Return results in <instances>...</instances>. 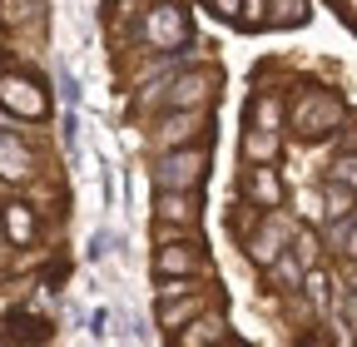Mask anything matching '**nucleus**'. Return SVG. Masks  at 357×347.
<instances>
[{
	"label": "nucleus",
	"instance_id": "1",
	"mask_svg": "<svg viewBox=\"0 0 357 347\" xmlns=\"http://www.w3.org/2000/svg\"><path fill=\"white\" fill-rule=\"evenodd\" d=\"M0 105H6L15 119H45L50 114V95H45L30 75H15V70L0 75Z\"/></svg>",
	"mask_w": 357,
	"mask_h": 347
},
{
	"label": "nucleus",
	"instance_id": "2",
	"mask_svg": "<svg viewBox=\"0 0 357 347\" xmlns=\"http://www.w3.org/2000/svg\"><path fill=\"white\" fill-rule=\"evenodd\" d=\"M293 124L303 129L307 139L328 134V129L337 124V95H328V90H307V95L293 105Z\"/></svg>",
	"mask_w": 357,
	"mask_h": 347
},
{
	"label": "nucleus",
	"instance_id": "3",
	"mask_svg": "<svg viewBox=\"0 0 357 347\" xmlns=\"http://www.w3.org/2000/svg\"><path fill=\"white\" fill-rule=\"evenodd\" d=\"M204 164H208V154H204V149L169 154V159L159 164V189H194V184L204 179Z\"/></svg>",
	"mask_w": 357,
	"mask_h": 347
},
{
	"label": "nucleus",
	"instance_id": "4",
	"mask_svg": "<svg viewBox=\"0 0 357 347\" xmlns=\"http://www.w3.org/2000/svg\"><path fill=\"white\" fill-rule=\"evenodd\" d=\"M144 40L149 45H174V40H184V10L178 6H154L149 20H144Z\"/></svg>",
	"mask_w": 357,
	"mask_h": 347
},
{
	"label": "nucleus",
	"instance_id": "5",
	"mask_svg": "<svg viewBox=\"0 0 357 347\" xmlns=\"http://www.w3.org/2000/svg\"><path fill=\"white\" fill-rule=\"evenodd\" d=\"M30 169H35V154L25 149V139L0 129V179H30Z\"/></svg>",
	"mask_w": 357,
	"mask_h": 347
},
{
	"label": "nucleus",
	"instance_id": "6",
	"mask_svg": "<svg viewBox=\"0 0 357 347\" xmlns=\"http://www.w3.org/2000/svg\"><path fill=\"white\" fill-rule=\"evenodd\" d=\"M6 233H10L20 248L35 238V213H30L25 203H10V208H6Z\"/></svg>",
	"mask_w": 357,
	"mask_h": 347
},
{
	"label": "nucleus",
	"instance_id": "7",
	"mask_svg": "<svg viewBox=\"0 0 357 347\" xmlns=\"http://www.w3.org/2000/svg\"><path fill=\"white\" fill-rule=\"evenodd\" d=\"M248 194H253V199H258L263 208H278V199H283L278 179H273L268 169H253V174H248Z\"/></svg>",
	"mask_w": 357,
	"mask_h": 347
},
{
	"label": "nucleus",
	"instance_id": "8",
	"mask_svg": "<svg viewBox=\"0 0 357 347\" xmlns=\"http://www.w3.org/2000/svg\"><path fill=\"white\" fill-rule=\"evenodd\" d=\"M283 233H288L283 224H268V229H263V233H258V238L248 243L253 263H273V258H278V243H283Z\"/></svg>",
	"mask_w": 357,
	"mask_h": 347
},
{
	"label": "nucleus",
	"instance_id": "9",
	"mask_svg": "<svg viewBox=\"0 0 357 347\" xmlns=\"http://www.w3.org/2000/svg\"><path fill=\"white\" fill-rule=\"evenodd\" d=\"M154 268H159V273H194V268H199V258L184 253V248H159Z\"/></svg>",
	"mask_w": 357,
	"mask_h": 347
},
{
	"label": "nucleus",
	"instance_id": "10",
	"mask_svg": "<svg viewBox=\"0 0 357 347\" xmlns=\"http://www.w3.org/2000/svg\"><path fill=\"white\" fill-rule=\"evenodd\" d=\"M208 84H213V75H189V79H178L174 90H169V100L174 105H194V100H204Z\"/></svg>",
	"mask_w": 357,
	"mask_h": 347
},
{
	"label": "nucleus",
	"instance_id": "11",
	"mask_svg": "<svg viewBox=\"0 0 357 347\" xmlns=\"http://www.w3.org/2000/svg\"><path fill=\"white\" fill-rule=\"evenodd\" d=\"M243 154H248V159H273V154H278V134H273V129H258V134L248 129Z\"/></svg>",
	"mask_w": 357,
	"mask_h": 347
},
{
	"label": "nucleus",
	"instance_id": "12",
	"mask_svg": "<svg viewBox=\"0 0 357 347\" xmlns=\"http://www.w3.org/2000/svg\"><path fill=\"white\" fill-rule=\"evenodd\" d=\"M10 337L40 342V337H50V323H45V318H30V313H15V318H10Z\"/></svg>",
	"mask_w": 357,
	"mask_h": 347
},
{
	"label": "nucleus",
	"instance_id": "13",
	"mask_svg": "<svg viewBox=\"0 0 357 347\" xmlns=\"http://www.w3.org/2000/svg\"><path fill=\"white\" fill-rule=\"evenodd\" d=\"M40 6L35 0H0V25H25Z\"/></svg>",
	"mask_w": 357,
	"mask_h": 347
},
{
	"label": "nucleus",
	"instance_id": "14",
	"mask_svg": "<svg viewBox=\"0 0 357 347\" xmlns=\"http://www.w3.org/2000/svg\"><path fill=\"white\" fill-rule=\"evenodd\" d=\"M199 308H204V302H199V298H189V302H178V308H174V302H164V308H159V323H164V327L174 332L178 323H184V318H194Z\"/></svg>",
	"mask_w": 357,
	"mask_h": 347
},
{
	"label": "nucleus",
	"instance_id": "15",
	"mask_svg": "<svg viewBox=\"0 0 357 347\" xmlns=\"http://www.w3.org/2000/svg\"><path fill=\"white\" fill-rule=\"evenodd\" d=\"M218 342L223 337V318H204V323H194V332H178V342H184V347H194V342Z\"/></svg>",
	"mask_w": 357,
	"mask_h": 347
},
{
	"label": "nucleus",
	"instance_id": "16",
	"mask_svg": "<svg viewBox=\"0 0 357 347\" xmlns=\"http://www.w3.org/2000/svg\"><path fill=\"white\" fill-rule=\"evenodd\" d=\"M333 179H337V184H347V189H357V154H347V159H337V164H333Z\"/></svg>",
	"mask_w": 357,
	"mask_h": 347
},
{
	"label": "nucleus",
	"instance_id": "17",
	"mask_svg": "<svg viewBox=\"0 0 357 347\" xmlns=\"http://www.w3.org/2000/svg\"><path fill=\"white\" fill-rule=\"evenodd\" d=\"M159 213H178V219H189L194 203H189V199H169V189H164V194H159Z\"/></svg>",
	"mask_w": 357,
	"mask_h": 347
},
{
	"label": "nucleus",
	"instance_id": "18",
	"mask_svg": "<svg viewBox=\"0 0 357 347\" xmlns=\"http://www.w3.org/2000/svg\"><path fill=\"white\" fill-rule=\"evenodd\" d=\"M303 15H307V6H303V0H278V20H293V25H298Z\"/></svg>",
	"mask_w": 357,
	"mask_h": 347
},
{
	"label": "nucleus",
	"instance_id": "19",
	"mask_svg": "<svg viewBox=\"0 0 357 347\" xmlns=\"http://www.w3.org/2000/svg\"><path fill=\"white\" fill-rule=\"evenodd\" d=\"M114 233H95V238H89V258H105V253H114Z\"/></svg>",
	"mask_w": 357,
	"mask_h": 347
},
{
	"label": "nucleus",
	"instance_id": "20",
	"mask_svg": "<svg viewBox=\"0 0 357 347\" xmlns=\"http://www.w3.org/2000/svg\"><path fill=\"white\" fill-rule=\"evenodd\" d=\"M60 90H65V105H79V79L70 70H60Z\"/></svg>",
	"mask_w": 357,
	"mask_h": 347
},
{
	"label": "nucleus",
	"instance_id": "21",
	"mask_svg": "<svg viewBox=\"0 0 357 347\" xmlns=\"http://www.w3.org/2000/svg\"><path fill=\"white\" fill-rule=\"evenodd\" d=\"M298 253H303V263H312V258H318V243H312V233H298Z\"/></svg>",
	"mask_w": 357,
	"mask_h": 347
},
{
	"label": "nucleus",
	"instance_id": "22",
	"mask_svg": "<svg viewBox=\"0 0 357 347\" xmlns=\"http://www.w3.org/2000/svg\"><path fill=\"white\" fill-rule=\"evenodd\" d=\"M105 323H109V313H105V308L89 313V332H95V337H105Z\"/></svg>",
	"mask_w": 357,
	"mask_h": 347
},
{
	"label": "nucleus",
	"instance_id": "23",
	"mask_svg": "<svg viewBox=\"0 0 357 347\" xmlns=\"http://www.w3.org/2000/svg\"><path fill=\"white\" fill-rule=\"evenodd\" d=\"M328 213H347V194H342V189H337V194L328 189Z\"/></svg>",
	"mask_w": 357,
	"mask_h": 347
},
{
	"label": "nucleus",
	"instance_id": "24",
	"mask_svg": "<svg viewBox=\"0 0 357 347\" xmlns=\"http://www.w3.org/2000/svg\"><path fill=\"white\" fill-rule=\"evenodd\" d=\"M218 6V15H229V20H238V0H213Z\"/></svg>",
	"mask_w": 357,
	"mask_h": 347
},
{
	"label": "nucleus",
	"instance_id": "25",
	"mask_svg": "<svg viewBox=\"0 0 357 347\" xmlns=\"http://www.w3.org/2000/svg\"><path fill=\"white\" fill-rule=\"evenodd\" d=\"M253 6V15H248V25H263V0H248Z\"/></svg>",
	"mask_w": 357,
	"mask_h": 347
},
{
	"label": "nucleus",
	"instance_id": "26",
	"mask_svg": "<svg viewBox=\"0 0 357 347\" xmlns=\"http://www.w3.org/2000/svg\"><path fill=\"white\" fill-rule=\"evenodd\" d=\"M347 253H352V258H357V229H352V233H347Z\"/></svg>",
	"mask_w": 357,
	"mask_h": 347
},
{
	"label": "nucleus",
	"instance_id": "27",
	"mask_svg": "<svg viewBox=\"0 0 357 347\" xmlns=\"http://www.w3.org/2000/svg\"><path fill=\"white\" fill-rule=\"evenodd\" d=\"M347 20H357V0H347Z\"/></svg>",
	"mask_w": 357,
	"mask_h": 347
}]
</instances>
